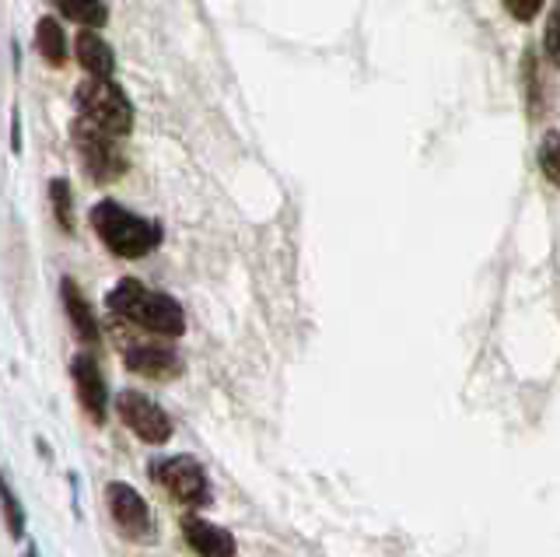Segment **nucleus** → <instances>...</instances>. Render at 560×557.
Masks as SVG:
<instances>
[{"mask_svg": "<svg viewBox=\"0 0 560 557\" xmlns=\"http://www.w3.org/2000/svg\"><path fill=\"white\" fill-rule=\"evenodd\" d=\"M105 309H109L116 320L137 326L140 334H151L162 340H179L186 334L183 305L165 291L140 285L137 277H119L109 288V294H105Z\"/></svg>", "mask_w": 560, "mask_h": 557, "instance_id": "f257e3e1", "label": "nucleus"}, {"mask_svg": "<svg viewBox=\"0 0 560 557\" xmlns=\"http://www.w3.org/2000/svg\"><path fill=\"white\" fill-rule=\"evenodd\" d=\"M88 221H92V229H95L102 246L119 259L148 256L162 246V239H165L162 221L140 218L130 211V207H122L116 200H98L92 207V214H88Z\"/></svg>", "mask_w": 560, "mask_h": 557, "instance_id": "f03ea898", "label": "nucleus"}, {"mask_svg": "<svg viewBox=\"0 0 560 557\" xmlns=\"http://www.w3.org/2000/svg\"><path fill=\"white\" fill-rule=\"evenodd\" d=\"M74 109L88 124H95L116 137H127L133 130V102L113 78L81 81L74 92Z\"/></svg>", "mask_w": 560, "mask_h": 557, "instance_id": "7ed1b4c3", "label": "nucleus"}, {"mask_svg": "<svg viewBox=\"0 0 560 557\" xmlns=\"http://www.w3.org/2000/svg\"><path fill=\"white\" fill-rule=\"evenodd\" d=\"M70 141H74L81 169H84V176L92 183L109 186L119 176H127V154H122L116 134L74 116V124H70Z\"/></svg>", "mask_w": 560, "mask_h": 557, "instance_id": "20e7f679", "label": "nucleus"}, {"mask_svg": "<svg viewBox=\"0 0 560 557\" xmlns=\"http://www.w3.org/2000/svg\"><path fill=\"white\" fill-rule=\"evenodd\" d=\"M116 320V316H113ZM113 337H116V347L122 361H127V369L144 375V379H154V382H168V379H179L183 375V358L179 351L168 344V340H148L151 334H130L127 326H122V320L113 326Z\"/></svg>", "mask_w": 560, "mask_h": 557, "instance_id": "39448f33", "label": "nucleus"}, {"mask_svg": "<svg viewBox=\"0 0 560 557\" xmlns=\"http://www.w3.org/2000/svg\"><path fill=\"white\" fill-rule=\"evenodd\" d=\"M151 477L165 487V491L186 504V509H203L210 504V480H207V469L200 466V460L192 456H165V460H154L151 463Z\"/></svg>", "mask_w": 560, "mask_h": 557, "instance_id": "423d86ee", "label": "nucleus"}, {"mask_svg": "<svg viewBox=\"0 0 560 557\" xmlns=\"http://www.w3.org/2000/svg\"><path fill=\"white\" fill-rule=\"evenodd\" d=\"M105 509H109L113 526L130 539V544H154L158 526L151 515V504L140 498L137 487L113 480L105 487Z\"/></svg>", "mask_w": 560, "mask_h": 557, "instance_id": "0eeeda50", "label": "nucleus"}, {"mask_svg": "<svg viewBox=\"0 0 560 557\" xmlns=\"http://www.w3.org/2000/svg\"><path fill=\"white\" fill-rule=\"evenodd\" d=\"M116 414H119V421L127 425L140 442L165 445L172 439V417L165 414L162 404H154V399L144 396V393L122 390L116 396Z\"/></svg>", "mask_w": 560, "mask_h": 557, "instance_id": "6e6552de", "label": "nucleus"}, {"mask_svg": "<svg viewBox=\"0 0 560 557\" xmlns=\"http://www.w3.org/2000/svg\"><path fill=\"white\" fill-rule=\"evenodd\" d=\"M70 382H74L78 404L95 425H105L109 417V382H105L102 364L92 355H74L70 358Z\"/></svg>", "mask_w": 560, "mask_h": 557, "instance_id": "1a4fd4ad", "label": "nucleus"}, {"mask_svg": "<svg viewBox=\"0 0 560 557\" xmlns=\"http://www.w3.org/2000/svg\"><path fill=\"white\" fill-rule=\"evenodd\" d=\"M183 536L197 557H235V550H238L232 533L197 512L183 515Z\"/></svg>", "mask_w": 560, "mask_h": 557, "instance_id": "9d476101", "label": "nucleus"}, {"mask_svg": "<svg viewBox=\"0 0 560 557\" xmlns=\"http://www.w3.org/2000/svg\"><path fill=\"white\" fill-rule=\"evenodd\" d=\"M60 299H63V312H67L70 329H74V337L81 344L95 347L98 337H102V326H98V316H95L92 302L84 299V291L78 288L74 277H63V281H60Z\"/></svg>", "mask_w": 560, "mask_h": 557, "instance_id": "9b49d317", "label": "nucleus"}, {"mask_svg": "<svg viewBox=\"0 0 560 557\" xmlns=\"http://www.w3.org/2000/svg\"><path fill=\"white\" fill-rule=\"evenodd\" d=\"M78 63L88 78H113L116 74V49L98 36L95 28H84L78 36Z\"/></svg>", "mask_w": 560, "mask_h": 557, "instance_id": "f8f14e48", "label": "nucleus"}, {"mask_svg": "<svg viewBox=\"0 0 560 557\" xmlns=\"http://www.w3.org/2000/svg\"><path fill=\"white\" fill-rule=\"evenodd\" d=\"M35 49L43 54V60L49 67H63L67 63V36H63V25L57 19H39L35 22Z\"/></svg>", "mask_w": 560, "mask_h": 557, "instance_id": "ddd939ff", "label": "nucleus"}, {"mask_svg": "<svg viewBox=\"0 0 560 557\" xmlns=\"http://www.w3.org/2000/svg\"><path fill=\"white\" fill-rule=\"evenodd\" d=\"M0 519H4V530L11 539H25V530H28V512L22 498L14 495V487L8 480V474L0 469Z\"/></svg>", "mask_w": 560, "mask_h": 557, "instance_id": "4468645a", "label": "nucleus"}, {"mask_svg": "<svg viewBox=\"0 0 560 557\" xmlns=\"http://www.w3.org/2000/svg\"><path fill=\"white\" fill-rule=\"evenodd\" d=\"M49 4L57 8L67 22H78L88 28H102L109 22V4H105V0H49Z\"/></svg>", "mask_w": 560, "mask_h": 557, "instance_id": "2eb2a0df", "label": "nucleus"}, {"mask_svg": "<svg viewBox=\"0 0 560 557\" xmlns=\"http://www.w3.org/2000/svg\"><path fill=\"white\" fill-rule=\"evenodd\" d=\"M49 207H52V218H57V224L74 235V194H70V183L63 176L49 179Z\"/></svg>", "mask_w": 560, "mask_h": 557, "instance_id": "dca6fc26", "label": "nucleus"}, {"mask_svg": "<svg viewBox=\"0 0 560 557\" xmlns=\"http://www.w3.org/2000/svg\"><path fill=\"white\" fill-rule=\"evenodd\" d=\"M539 169L553 186H560V134L550 130L539 144Z\"/></svg>", "mask_w": 560, "mask_h": 557, "instance_id": "f3484780", "label": "nucleus"}, {"mask_svg": "<svg viewBox=\"0 0 560 557\" xmlns=\"http://www.w3.org/2000/svg\"><path fill=\"white\" fill-rule=\"evenodd\" d=\"M542 46H547V57L553 67H560V0L550 11V22H547V32H542Z\"/></svg>", "mask_w": 560, "mask_h": 557, "instance_id": "a211bd4d", "label": "nucleus"}, {"mask_svg": "<svg viewBox=\"0 0 560 557\" xmlns=\"http://www.w3.org/2000/svg\"><path fill=\"white\" fill-rule=\"evenodd\" d=\"M542 4H547V0H504V11L512 14L515 22H533L542 11Z\"/></svg>", "mask_w": 560, "mask_h": 557, "instance_id": "6ab92c4d", "label": "nucleus"}, {"mask_svg": "<svg viewBox=\"0 0 560 557\" xmlns=\"http://www.w3.org/2000/svg\"><path fill=\"white\" fill-rule=\"evenodd\" d=\"M11 151L22 154V109H11Z\"/></svg>", "mask_w": 560, "mask_h": 557, "instance_id": "aec40b11", "label": "nucleus"}, {"mask_svg": "<svg viewBox=\"0 0 560 557\" xmlns=\"http://www.w3.org/2000/svg\"><path fill=\"white\" fill-rule=\"evenodd\" d=\"M22 557H39V547H35V544H28V547H25V554H22Z\"/></svg>", "mask_w": 560, "mask_h": 557, "instance_id": "412c9836", "label": "nucleus"}]
</instances>
